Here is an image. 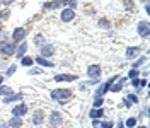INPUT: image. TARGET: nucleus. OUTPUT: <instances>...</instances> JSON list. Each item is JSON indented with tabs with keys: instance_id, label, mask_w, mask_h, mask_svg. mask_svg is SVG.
<instances>
[{
	"instance_id": "nucleus-22",
	"label": "nucleus",
	"mask_w": 150,
	"mask_h": 128,
	"mask_svg": "<svg viewBox=\"0 0 150 128\" xmlns=\"http://www.w3.org/2000/svg\"><path fill=\"white\" fill-rule=\"evenodd\" d=\"M19 67H26V68H31V67H34V58H33L31 55L22 56V58L19 60Z\"/></svg>"
},
{
	"instance_id": "nucleus-46",
	"label": "nucleus",
	"mask_w": 150,
	"mask_h": 128,
	"mask_svg": "<svg viewBox=\"0 0 150 128\" xmlns=\"http://www.w3.org/2000/svg\"><path fill=\"white\" fill-rule=\"evenodd\" d=\"M0 128H9V125H7V121H2V123H0Z\"/></svg>"
},
{
	"instance_id": "nucleus-18",
	"label": "nucleus",
	"mask_w": 150,
	"mask_h": 128,
	"mask_svg": "<svg viewBox=\"0 0 150 128\" xmlns=\"http://www.w3.org/2000/svg\"><path fill=\"white\" fill-rule=\"evenodd\" d=\"M106 116V110L104 108H91L89 110V118L91 119H103Z\"/></svg>"
},
{
	"instance_id": "nucleus-49",
	"label": "nucleus",
	"mask_w": 150,
	"mask_h": 128,
	"mask_svg": "<svg viewBox=\"0 0 150 128\" xmlns=\"http://www.w3.org/2000/svg\"><path fill=\"white\" fill-rule=\"evenodd\" d=\"M2 31H4V24H2V22H0V33H2Z\"/></svg>"
},
{
	"instance_id": "nucleus-21",
	"label": "nucleus",
	"mask_w": 150,
	"mask_h": 128,
	"mask_svg": "<svg viewBox=\"0 0 150 128\" xmlns=\"http://www.w3.org/2000/svg\"><path fill=\"white\" fill-rule=\"evenodd\" d=\"M41 9L43 10H60L62 9V5H60L56 0H50V2H43Z\"/></svg>"
},
{
	"instance_id": "nucleus-16",
	"label": "nucleus",
	"mask_w": 150,
	"mask_h": 128,
	"mask_svg": "<svg viewBox=\"0 0 150 128\" xmlns=\"http://www.w3.org/2000/svg\"><path fill=\"white\" fill-rule=\"evenodd\" d=\"M28 50H29V46H28V41H22V43H19L17 46H16V53H14V56H16V60H21L22 56H26L28 55Z\"/></svg>"
},
{
	"instance_id": "nucleus-14",
	"label": "nucleus",
	"mask_w": 150,
	"mask_h": 128,
	"mask_svg": "<svg viewBox=\"0 0 150 128\" xmlns=\"http://www.w3.org/2000/svg\"><path fill=\"white\" fill-rule=\"evenodd\" d=\"M126 82H128L126 75H125V77L120 75V77H118V80L109 87V92H114V94H116V92H123V91H125V84H126Z\"/></svg>"
},
{
	"instance_id": "nucleus-48",
	"label": "nucleus",
	"mask_w": 150,
	"mask_h": 128,
	"mask_svg": "<svg viewBox=\"0 0 150 128\" xmlns=\"http://www.w3.org/2000/svg\"><path fill=\"white\" fill-rule=\"evenodd\" d=\"M135 128H149V127H147V125H140V123H138V125H137Z\"/></svg>"
},
{
	"instance_id": "nucleus-9",
	"label": "nucleus",
	"mask_w": 150,
	"mask_h": 128,
	"mask_svg": "<svg viewBox=\"0 0 150 128\" xmlns=\"http://www.w3.org/2000/svg\"><path fill=\"white\" fill-rule=\"evenodd\" d=\"M39 56H43V58H48V60H51L53 56L56 55V46L51 45V43H46V45L39 46Z\"/></svg>"
},
{
	"instance_id": "nucleus-5",
	"label": "nucleus",
	"mask_w": 150,
	"mask_h": 128,
	"mask_svg": "<svg viewBox=\"0 0 150 128\" xmlns=\"http://www.w3.org/2000/svg\"><path fill=\"white\" fill-rule=\"evenodd\" d=\"M31 123L34 125V127H43L45 123H46V111L45 110H34L31 113Z\"/></svg>"
},
{
	"instance_id": "nucleus-44",
	"label": "nucleus",
	"mask_w": 150,
	"mask_h": 128,
	"mask_svg": "<svg viewBox=\"0 0 150 128\" xmlns=\"http://www.w3.org/2000/svg\"><path fill=\"white\" fill-rule=\"evenodd\" d=\"M14 2H16V0H2V5H4V7H9L10 4H14Z\"/></svg>"
},
{
	"instance_id": "nucleus-43",
	"label": "nucleus",
	"mask_w": 150,
	"mask_h": 128,
	"mask_svg": "<svg viewBox=\"0 0 150 128\" xmlns=\"http://www.w3.org/2000/svg\"><path fill=\"white\" fill-rule=\"evenodd\" d=\"M7 65H9V63H5V62H0V73H4V72H5Z\"/></svg>"
},
{
	"instance_id": "nucleus-11",
	"label": "nucleus",
	"mask_w": 150,
	"mask_h": 128,
	"mask_svg": "<svg viewBox=\"0 0 150 128\" xmlns=\"http://www.w3.org/2000/svg\"><path fill=\"white\" fill-rule=\"evenodd\" d=\"M75 17H77V12H75V10L68 9V7H62V9H60V21H62L63 24H70Z\"/></svg>"
},
{
	"instance_id": "nucleus-28",
	"label": "nucleus",
	"mask_w": 150,
	"mask_h": 128,
	"mask_svg": "<svg viewBox=\"0 0 150 128\" xmlns=\"http://www.w3.org/2000/svg\"><path fill=\"white\" fill-rule=\"evenodd\" d=\"M14 92V89L12 87H9V85H5V84H2L0 85V97H5V96H10Z\"/></svg>"
},
{
	"instance_id": "nucleus-2",
	"label": "nucleus",
	"mask_w": 150,
	"mask_h": 128,
	"mask_svg": "<svg viewBox=\"0 0 150 128\" xmlns=\"http://www.w3.org/2000/svg\"><path fill=\"white\" fill-rule=\"evenodd\" d=\"M46 123L51 128H60V127H63V123H65V116H63L62 111L53 110V111H50V114H46Z\"/></svg>"
},
{
	"instance_id": "nucleus-23",
	"label": "nucleus",
	"mask_w": 150,
	"mask_h": 128,
	"mask_svg": "<svg viewBox=\"0 0 150 128\" xmlns=\"http://www.w3.org/2000/svg\"><path fill=\"white\" fill-rule=\"evenodd\" d=\"M46 43H48L46 36H45L43 33H36V34H34V38H33V45L38 46V48H39V46H43V45H46Z\"/></svg>"
},
{
	"instance_id": "nucleus-27",
	"label": "nucleus",
	"mask_w": 150,
	"mask_h": 128,
	"mask_svg": "<svg viewBox=\"0 0 150 128\" xmlns=\"http://www.w3.org/2000/svg\"><path fill=\"white\" fill-rule=\"evenodd\" d=\"M17 67H19L17 63H9L7 68H5V72H4V75H5V77H12L14 73L17 72Z\"/></svg>"
},
{
	"instance_id": "nucleus-4",
	"label": "nucleus",
	"mask_w": 150,
	"mask_h": 128,
	"mask_svg": "<svg viewBox=\"0 0 150 128\" xmlns=\"http://www.w3.org/2000/svg\"><path fill=\"white\" fill-rule=\"evenodd\" d=\"M16 43L14 41H0V56L2 58H10L16 53Z\"/></svg>"
},
{
	"instance_id": "nucleus-3",
	"label": "nucleus",
	"mask_w": 150,
	"mask_h": 128,
	"mask_svg": "<svg viewBox=\"0 0 150 128\" xmlns=\"http://www.w3.org/2000/svg\"><path fill=\"white\" fill-rule=\"evenodd\" d=\"M29 36V31L26 26H17V28L12 29V33H10V41H14L16 45L19 43H22V41H26Z\"/></svg>"
},
{
	"instance_id": "nucleus-35",
	"label": "nucleus",
	"mask_w": 150,
	"mask_h": 128,
	"mask_svg": "<svg viewBox=\"0 0 150 128\" xmlns=\"http://www.w3.org/2000/svg\"><path fill=\"white\" fill-rule=\"evenodd\" d=\"M77 5H79V4H77V0H68L65 7H68V9H72V10H77Z\"/></svg>"
},
{
	"instance_id": "nucleus-19",
	"label": "nucleus",
	"mask_w": 150,
	"mask_h": 128,
	"mask_svg": "<svg viewBox=\"0 0 150 128\" xmlns=\"http://www.w3.org/2000/svg\"><path fill=\"white\" fill-rule=\"evenodd\" d=\"M96 26H97L99 29H103V31H111L112 22H111V19H108V17H99L97 22H96Z\"/></svg>"
},
{
	"instance_id": "nucleus-40",
	"label": "nucleus",
	"mask_w": 150,
	"mask_h": 128,
	"mask_svg": "<svg viewBox=\"0 0 150 128\" xmlns=\"http://www.w3.org/2000/svg\"><path fill=\"white\" fill-rule=\"evenodd\" d=\"M140 77H143V79H149V68L145 67L143 70H140Z\"/></svg>"
},
{
	"instance_id": "nucleus-29",
	"label": "nucleus",
	"mask_w": 150,
	"mask_h": 128,
	"mask_svg": "<svg viewBox=\"0 0 150 128\" xmlns=\"http://www.w3.org/2000/svg\"><path fill=\"white\" fill-rule=\"evenodd\" d=\"M140 77V70H137V68H130L128 72H126V79L131 80V79H138Z\"/></svg>"
},
{
	"instance_id": "nucleus-36",
	"label": "nucleus",
	"mask_w": 150,
	"mask_h": 128,
	"mask_svg": "<svg viewBox=\"0 0 150 128\" xmlns=\"http://www.w3.org/2000/svg\"><path fill=\"white\" fill-rule=\"evenodd\" d=\"M121 108H126V110H130V108H133V104H131V102L126 99V97H123V101H121Z\"/></svg>"
},
{
	"instance_id": "nucleus-1",
	"label": "nucleus",
	"mask_w": 150,
	"mask_h": 128,
	"mask_svg": "<svg viewBox=\"0 0 150 128\" xmlns=\"http://www.w3.org/2000/svg\"><path fill=\"white\" fill-rule=\"evenodd\" d=\"M50 97L63 106V104H67L68 101L74 97V91L70 87H56L53 91H50Z\"/></svg>"
},
{
	"instance_id": "nucleus-7",
	"label": "nucleus",
	"mask_w": 150,
	"mask_h": 128,
	"mask_svg": "<svg viewBox=\"0 0 150 128\" xmlns=\"http://www.w3.org/2000/svg\"><path fill=\"white\" fill-rule=\"evenodd\" d=\"M142 51H143V46H140V45L126 46V48H125V58H126V60H135L137 56L142 55Z\"/></svg>"
},
{
	"instance_id": "nucleus-32",
	"label": "nucleus",
	"mask_w": 150,
	"mask_h": 128,
	"mask_svg": "<svg viewBox=\"0 0 150 128\" xmlns=\"http://www.w3.org/2000/svg\"><path fill=\"white\" fill-rule=\"evenodd\" d=\"M123 5H125V10H126V12H133V10H135V2H133V0H125Z\"/></svg>"
},
{
	"instance_id": "nucleus-8",
	"label": "nucleus",
	"mask_w": 150,
	"mask_h": 128,
	"mask_svg": "<svg viewBox=\"0 0 150 128\" xmlns=\"http://www.w3.org/2000/svg\"><path fill=\"white\" fill-rule=\"evenodd\" d=\"M85 73H87L89 79H101L103 77V67L99 63H91V65H87Z\"/></svg>"
},
{
	"instance_id": "nucleus-24",
	"label": "nucleus",
	"mask_w": 150,
	"mask_h": 128,
	"mask_svg": "<svg viewBox=\"0 0 150 128\" xmlns=\"http://www.w3.org/2000/svg\"><path fill=\"white\" fill-rule=\"evenodd\" d=\"M7 125H9V128H22V125H24V119L17 118V116H12L10 119H7Z\"/></svg>"
},
{
	"instance_id": "nucleus-25",
	"label": "nucleus",
	"mask_w": 150,
	"mask_h": 128,
	"mask_svg": "<svg viewBox=\"0 0 150 128\" xmlns=\"http://www.w3.org/2000/svg\"><path fill=\"white\" fill-rule=\"evenodd\" d=\"M125 92H126V94H125V97L130 101L133 106H138V102H140V96H138V94H135V92H130V91H125Z\"/></svg>"
},
{
	"instance_id": "nucleus-45",
	"label": "nucleus",
	"mask_w": 150,
	"mask_h": 128,
	"mask_svg": "<svg viewBox=\"0 0 150 128\" xmlns=\"http://www.w3.org/2000/svg\"><path fill=\"white\" fill-rule=\"evenodd\" d=\"M56 2H58V4H60L62 7H65V5H67V2H68V0H56Z\"/></svg>"
},
{
	"instance_id": "nucleus-12",
	"label": "nucleus",
	"mask_w": 150,
	"mask_h": 128,
	"mask_svg": "<svg viewBox=\"0 0 150 128\" xmlns=\"http://www.w3.org/2000/svg\"><path fill=\"white\" fill-rule=\"evenodd\" d=\"M80 77L77 75V73H55L53 75V80L55 82H77Z\"/></svg>"
},
{
	"instance_id": "nucleus-33",
	"label": "nucleus",
	"mask_w": 150,
	"mask_h": 128,
	"mask_svg": "<svg viewBox=\"0 0 150 128\" xmlns=\"http://www.w3.org/2000/svg\"><path fill=\"white\" fill-rule=\"evenodd\" d=\"M92 108H104V97H94Z\"/></svg>"
},
{
	"instance_id": "nucleus-34",
	"label": "nucleus",
	"mask_w": 150,
	"mask_h": 128,
	"mask_svg": "<svg viewBox=\"0 0 150 128\" xmlns=\"http://www.w3.org/2000/svg\"><path fill=\"white\" fill-rule=\"evenodd\" d=\"M101 128H114V121L112 119H101Z\"/></svg>"
},
{
	"instance_id": "nucleus-30",
	"label": "nucleus",
	"mask_w": 150,
	"mask_h": 128,
	"mask_svg": "<svg viewBox=\"0 0 150 128\" xmlns=\"http://www.w3.org/2000/svg\"><path fill=\"white\" fill-rule=\"evenodd\" d=\"M9 17H10V9H9V7H4V9L0 10V22L7 21Z\"/></svg>"
},
{
	"instance_id": "nucleus-15",
	"label": "nucleus",
	"mask_w": 150,
	"mask_h": 128,
	"mask_svg": "<svg viewBox=\"0 0 150 128\" xmlns=\"http://www.w3.org/2000/svg\"><path fill=\"white\" fill-rule=\"evenodd\" d=\"M21 101H24V94L22 92H12L10 96H5V97H2V102L4 104H10V102H21Z\"/></svg>"
},
{
	"instance_id": "nucleus-17",
	"label": "nucleus",
	"mask_w": 150,
	"mask_h": 128,
	"mask_svg": "<svg viewBox=\"0 0 150 128\" xmlns=\"http://www.w3.org/2000/svg\"><path fill=\"white\" fill-rule=\"evenodd\" d=\"M147 62H149V56H147V53H145V55H140V56H137L135 60H131L130 68H137V70H140L143 65H147Z\"/></svg>"
},
{
	"instance_id": "nucleus-47",
	"label": "nucleus",
	"mask_w": 150,
	"mask_h": 128,
	"mask_svg": "<svg viewBox=\"0 0 150 128\" xmlns=\"http://www.w3.org/2000/svg\"><path fill=\"white\" fill-rule=\"evenodd\" d=\"M4 80H5V75H4V73H0V85L4 84Z\"/></svg>"
},
{
	"instance_id": "nucleus-37",
	"label": "nucleus",
	"mask_w": 150,
	"mask_h": 128,
	"mask_svg": "<svg viewBox=\"0 0 150 128\" xmlns=\"http://www.w3.org/2000/svg\"><path fill=\"white\" fill-rule=\"evenodd\" d=\"M9 39H10V34L7 31H2L0 33V41H9Z\"/></svg>"
},
{
	"instance_id": "nucleus-41",
	"label": "nucleus",
	"mask_w": 150,
	"mask_h": 128,
	"mask_svg": "<svg viewBox=\"0 0 150 128\" xmlns=\"http://www.w3.org/2000/svg\"><path fill=\"white\" fill-rule=\"evenodd\" d=\"M149 85V79H143V77H140V87L143 89V87H147Z\"/></svg>"
},
{
	"instance_id": "nucleus-6",
	"label": "nucleus",
	"mask_w": 150,
	"mask_h": 128,
	"mask_svg": "<svg viewBox=\"0 0 150 128\" xmlns=\"http://www.w3.org/2000/svg\"><path fill=\"white\" fill-rule=\"evenodd\" d=\"M28 113H29V106L24 101L16 102V104L12 106V110H10V114H12V116H17V118H24Z\"/></svg>"
},
{
	"instance_id": "nucleus-10",
	"label": "nucleus",
	"mask_w": 150,
	"mask_h": 128,
	"mask_svg": "<svg viewBox=\"0 0 150 128\" xmlns=\"http://www.w3.org/2000/svg\"><path fill=\"white\" fill-rule=\"evenodd\" d=\"M137 34L143 39V41H147L150 36V24L149 21H140L138 24H137Z\"/></svg>"
},
{
	"instance_id": "nucleus-31",
	"label": "nucleus",
	"mask_w": 150,
	"mask_h": 128,
	"mask_svg": "<svg viewBox=\"0 0 150 128\" xmlns=\"http://www.w3.org/2000/svg\"><path fill=\"white\" fill-rule=\"evenodd\" d=\"M28 73L29 75H43L45 70L41 67H31V68H28Z\"/></svg>"
},
{
	"instance_id": "nucleus-20",
	"label": "nucleus",
	"mask_w": 150,
	"mask_h": 128,
	"mask_svg": "<svg viewBox=\"0 0 150 128\" xmlns=\"http://www.w3.org/2000/svg\"><path fill=\"white\" fill-rule=\"evenodd\" d=\"M108 92H109V91H108L106 82H99V84H97V89H96V92H94V97H104Z\"/></svg>"
},
{
	"instance_id": "nucleus-39",
	"label": "nucleus",
	"mask_w": 150,
	"mask_h": 128,
	"mask_svg": "<svg viewBox=\"0 0 150 128\" xmlns=\"http://www.w3.org/2000/svg\"><path fill=\"white\" fill-rule=\"evenodd\" d=\"M91 128H101V119H91Z\"/></svg>"
},
{
	"instance_id": "nucleus-42",
	"label": "nucleus",
	"mask_w": 150,
	"mask_h": 128,
	"mask_svg": "<svg viewBox=\"0 0 150 128\" xmlns=\"http://www.w3.org/2000/svg\"><path fill=\"white\" fill-rule=\"evenodd\" d=\"M114 127L116 128H125V121H123V119H118V121L114 123Z\"/></svg>"
},
{
	"instance_id": "nucleus-38",
	"label": "nucleus",
	"mask_w": 150,
	"mask_h": 128,
	"mask_svg": "<svg viewBox=\"0 0 150 128\" xmlns=\"http://www.w3.org/2000/svg\"><path fill=\"white\" fill-rule=\"evenodd\" d=\"M130 84H131V87H133V89L140 87V77H138V79H131V80H130Z\"/></svg>"
},
{
	"instance_id": "nucleus-13",
	"label": "nucleus",
	"mask_w": 150,
	"mask_h": 128,
	"mask_svg": "<svg viewBox=\"0 0 150 128\" xmlns=\"http://www.w3.org/2000/svg\"><path fill=\"white\" fill-rule=\"evenodd\" d=\"M33 58H34V65H39L41 68H55V67H56V63L53 62V60L43 58V56H39V55L33 56Z\"/></svg>"
},
{
	"instance_id": "nucleus-26",
	"label": "nucleus",
	"mask_w": 150,
	"mask_h": 128,
	"mask_svg": "<svg viewBox=\"0 0 150 128\" xmlns=\"http://www.w3.org/2000/svg\"><path fill=\"white\" fill-rule=\"evenodd\" d=\"M138 123H140V121H138L137 116H128V118L125 119V127L126 128H135Z\"/></svg>"
}]
</instances>
